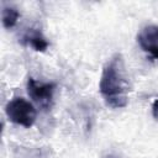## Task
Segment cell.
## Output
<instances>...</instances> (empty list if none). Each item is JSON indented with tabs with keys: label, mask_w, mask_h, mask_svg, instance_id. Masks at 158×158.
Wrapping results in <instances>:
<instances>
[{
	"label": "cell",
	"mask_w": 158,
	"mask_h": 158,
	"mask_svg": "<svg viewBox=\"0 0 158 158\" xmlns=\"http://www.w3.org/2000/svg\"><path fill=\"white\" fill-rule=\"evenodd\" d=\"M99 90L106 102L112 109H121L128 104V78L125 62L121 54L112 56L102 68L99 81Z\"/></svg>",
	"instance_id": "cell-1"
},
{
	"label": "cell",
	"mask_w": 158,
	"mask_h": 158,
	"mask_svg": "<svg viewBox=\"0 0 158 158\" xmlns=\"http://www.w3.org/2000/svg\"><path fill=\"white\" fill-rule=\"evenodd\" d=\"M7 118L22 127L30 128L33 126L37 118V111L35 106L23 98H14L5 107Z\"/></svg>",
	"instance_id": "cell-2"
},
{
	"label": "cell",
	"mask_w": 158,
	"mask_h": 158,
	"mask_svg": "<svg viewBox=\"0 0 158 158\" xmlns=\"http://www.w3.org/2000/svg\"><path fill=\"white\" fill-rule=\"evenodd\" d=\"M56 90L54 83H41L33 78L27 80V93L30 98L42 109L48 110L53 102V95Z\"/></svg>",
	"instance_id": "cell-3"
},
{
	"label": "cell",
	"mask_w": 158,
	"mask_h": 158,
	"mask_svg": "<svg viewBox=\"0 0 158 158\" xmlns=\"http://www.w3.org/2000/svg\"><path fill=\"white\" fill-rule=\"evenodd\" d=\"M139 47L153 59H158V25H147L137 35Z\"/></svg>",
	"instance_id": "cell-4"
},
{
	"label": "cell",
	"mask_w": 158,
	"mask_h": 158,
	"mask_svg": "<svg viewBox=\"0 0 158 158\" xmlns=\"http://www.w3.org/2000/svg\"><path fill=\"white\" fill-rule=\"evenodd\" d=\"M23 42L27 43L28 46H31L35 51L37 52H44L48 48V41L46 40V37L40 32V31H28V33L23 37Z\"/></svg>",
	"instance_id": "cell-5"
},
{
	"label": "cell",
	"mask_w": 158,
	"mask_h": 158,
	"mask_svg": "<svg viewBox=\"0 0 158 158\" xmlns=\"http://www.w3.org/2000/svg\"><path fill=\"white\" fill-rule=\"evenodd\" d=\"M19 17H20V12L15 7H12V6L2 7L1 19H2V25L5 28H12L17 23Z\"/></svg>",
	"instance_id": "cell-6"
},
{
	"label": "cell",
	"mask_w": 158,
	"mask_h": 158,
	"mask_svg": "<svg viewBox=\"0 0 158 158\" xmlns=\"http://www.w3.org/2000/svg\"><path fill=\"white\" fill-rule=\"evenodd\" d=\"M152 115L158 121V99L153 101V105H152Z\"/></svg>",
	"instance_id": "cell-7"
}]
</instances>
